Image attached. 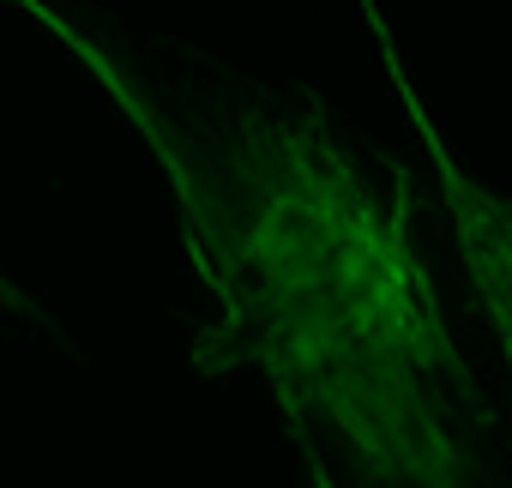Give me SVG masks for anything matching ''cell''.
<instances>
[{"instance_id":"cell-2","label":"cell","mask_w":512,"mask_h":488,"mask_svg":"<svg viewBox=\"0 0 512 488\" xmlns=\"http://www.w3.org/2000/svg\"><path fill=\"white\" fill-rule=\"evenodd\" d=\"M386 73H392V91L404 97L410 127H416V139H422L434 175H440V205H446V217H452L458 266H464L470 296H476V308L488 314V326H494V338H500V356H506V374H512V193H500V187L464 175V163L452 157V145H446L440 127L428 121L422 97L410 91V79H404L392 43H386Z\"/></svg>"},{"instance_id":"cell-4","label":"cell","mask_w":512,"mask_h":488,"mask_svg":"<svg viewBox=\"0 0 512 488\" xmlns=\"http://www.w3.org/2000/svg\"><path fill=\"white\" fill-rule=\"evenodd\" d=\"M0 314H13V320H37V302H31L7 272H0Z\"/></svg>"},{"instance_id":"cell-3","label":"cell","mask_w":512,"mask_h":488,"mask_svg":"<svg viewBox=\"0 0 512 488\" xmlns=\"http://www.w3.org/2000/svg\"><path fill=\"white\" fill-rule=\"evenodd\" d=\"M296 446H302V464H308V488H338V476H332V464L320 458V446H314L308 434H296Z\"/></svg>"},{"instance_id":"cell-1","label":"cell","mask_w":512,"mask_h":488,"mask_svg":"<svg viewBox=\"0 0 512 488\" xmlns=\"http://www.w3.org/2000/svg\"><path fill=\"white\" fill-rule=\"evenodd\" d=\"M223 326L205 350L260 368L296 422L338 434L374 488H482L476 374L410 235L326 115L247 109L169 151Z\"/></svg>"}]
</instances>
